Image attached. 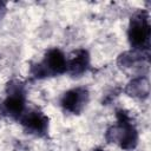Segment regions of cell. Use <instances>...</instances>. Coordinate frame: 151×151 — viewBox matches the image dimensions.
I'll list each match as a JSON object with an SVG mask.
<instances>
[{
  "mask_svg": "<svg viewBox=\"0 0 151 151\" xmlns=\"http://www.w3.org/2000/svg\"><path fill=\"white\" fill-rule=\"evenodd\" d=\"M150 24L149 15L145 12L136 13L130 21L127 37L132 47L138 50H147L150 44Z\"/></svg>",
  "mask_w": 151,
  "mask_h": 151,
  "instance_id": "1",
  "label": "cell"
},
{
  "mask_svg": "<svg viewBox=\"0 0 151 151\" xmlns=\"http://www.w3.org/2000/svg\"><path fill=\"white\" fill-rule=\"evenodd\" d=\"M32 71L37 78L63 74L67 71V59L59 48H52L45 54L44 60L35 65Z\"/></svg>",
  "mask_w": 151,
  "mask_h": 151,
  "instance_id": "2",
  "label": "cell"
},
{
  "mask_svg": "<svg viewBox=\"0 0 151 151\" xmlns=\"http://www.w3.org/2000/svg\"><path fill=\"white\" fill-rule=\"evenodd\" d=\"M117 118H118V127L116 129L117 132H114L116 139L118 140L120 147H123L125 150L133 149L138 142L137 130L132 125V123L125 111H123V110L118 111Z\"/></svg>",
  "mask_w": 151,
  "mask_h": 151,
  "instance_id": "3",
  "label": "cell"
},
{
  "mask_svg": "<svg viewBox=\"0 0 151 151\" xmlns=\"http://www.w3.org/2000/svg\"><path fill=\"white\" fill-rule=\"evenodd\" d=\"M88 101V91L85 87H76L64 93L61 98V106L64 110L78 114Z\"/></svg>",
  "mask_w": 151,
  "mask_h": 151,
  "instance_id": "4",
  "label": "cell"
},
{
  "mask_svg": "<svg viewBox=\"0 0 151 151\" xmlns=\"http://www.w3.org/2000/svg\"><path fill=\"white\" fill-rule=\"evenodd\" d=\"M20 122L29 133H34L37 136H44L48 130V118L38 110H31L22 113Z\"/></svg>",
  "mask_w": 151,
  "mask_h": 151,
  "instance_id": "5",
  "label": "cell"
},
{
  "mask_svg": "<svg viewBox=\"0 0 151 151\" xmlns=\"http://www.w3.org/2000/svg\"><path fill=\"white\" fill-rule=\"evenodd\" d=\"M5 111L12 117H21L25 111V94L19 85L9 91L4 100Z\"/></svg>",
  "mask_w": 151,
  "mask_h": 151,
  "instance_id": "6",
  "label": "cell"
},
{
  "mask_svg": "<svg viewBox=\"0 0 151 151\" xmlns=\"http://www.w3.org/2000/svg\"><path fill=\"white\" fill-rule=\"evenodd\" d=\"M90 66V54L86 50H78L73 57L67 60V71L71 76L78 77L87 71Z\"/></svg>",
  "mask_w": 151,
  "mask_h": 151,
  "instance_id": "7",
  "label": "cell"
},
{
  "mask_svg": "<svg viewBox=\"0 0 151 151\" xmlns=\"http://www.w3.org/2000/svg\"><path fill=\"white\" fill-rule=\"evenodd\" d=\"M2 12H5V4L4 2H0V18L2 15Z\"/></svg>",
  "mask_w": 151,
  "mask_h": 151,
  "instance_id": "8",
  "label": "cell"
}]
</instances>
